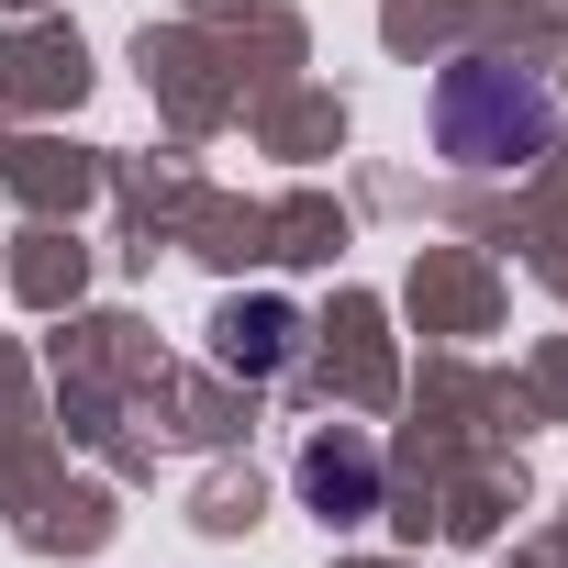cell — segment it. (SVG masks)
<instances>
[{"label": "cell", "instance_id": "obj_1", "mask_svg": "<svg viewBox=\"0 0 568 568\" xmlns=\"http://www.w3.org/2000/svg\"><path fill=\"white\" fill-rule=\"evenodd\" d=\"M424 123H435V156H446V168L513 179V168H535V156L557 145V90H546V68H524V57H501V45H468V57L435 68Z\"/></svg>", "mask_w": 568, "mask_h": 568}, {"label": "cell", "instance_id": "obj_2", "mask_svg": "<svg viewBox=\"0 0 568 568\" xmlns=\"http://www.w3.org/2000/svg\"><path fill=\"white\" fill-rule=\"evenodd\" d=\"M302 501H313L324 524H368V513H379V446L346 435V424L313 435V446H302Z\"/></svg>", "mask_w": 568, "mask_h": 568}, {"label": "cell", "instance_id": "obj_3", "mask_svg": "<svg viewBox=\"0 0 568 568\" xmlns=\"http://www.w3.org/2000/svg\"><path fill=\"white\" fill-rule=\"evenodd\" d=\"M212 357H223L234 379H278V368L302 357V313H291V302H223Z\"/></svg>", "mask_w": 568, "mask_h": 568}]
</instances>
